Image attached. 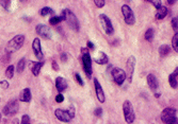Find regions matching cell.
<instances>
[{
    "instance_id": "obj_43",
    "label": "cell",
    "mask_w": 178,
    "mask_h": 124,
    "mask_svg": "<svg viewBox=\"0 0 178 124\" xmlns=\"http://www.w3.org/2000/svg\"><path fill=\"white\" fill-rule=\"evenodd\" d=\"M169 3L170 4H173V3H175V1H169Z\"/></svg>"
},
{
    "instance_id": "obj_22",
    "label": "cell",
    "mask_w": 178,
    "mask_h": 124,
    "mask_svg": "<svg viewBox=\"0 0 178 124\" xmlns=\"http://www.w3.org/2000/svg\"><path fill=\"white\" fill-rule=\"evenodd\" d=\"M169 53H170V47L167 45H162V46L159 47V54L161 57L167 56Z\"/></svg>"
},
{
    "instance_id": "obj_32",
    "label": "cell",
    "mask_w": 178,
    "mask_h": 124,
    "mask_svg": "<svg viewBox=\"0 0 178 124\" xmlns=\"http://www.w3.org/2000/svg\"><path fill=\"white\" fill-rule=\"evenodd\" d=\"M150 3L153 4L154 6H155L156 9H160L161 6H162V3H161V1H159V0H151Z\"/></svg>"
},
{
    "instance_id": "obj_8",
    "label": "cell",
    "mask_w": 178,
    "mask_h": 124,
    "mask_svg": "<svg viewBox=\"0 0 178 124\" xmlns=\"http://www.w3.org/2000/svg\"><path fill=\"white\" fill-rule=\"evenodd\" d=\"M134 67H136V57L134 56H129V58L126 62V78L128 80V83L132 82V76L134 73Z\"/></svg>"
},
{
    "instance_id": "obj_27",
    "label": "cell",
    "mask_w": 178,
    "mask_h": 124,
    "mask_svg": "<svg viewBox=\"0 0 178 124\" xmlns=\"http://www.w3.org/2000/svg\"><path fill=\"white\" fill-rule=\"evenodd\" d=\"M61 21H62L61 16H54V17H51L49 19V23L51 26H57L58 23H60Z\"/></svg>"
},
{
    "instance_id": "obj_9",
    "label": "cell",
    "mask_w": 178,
    "mask_h": 124,
    "mask_svg": "<svg viewBox=\"0 0 178 124\" xmlns=\"http://www.w3.org/2000/svg\"><path fill=\"white\" fill-rule=\"evenodd\" d=\"M111 74L114 82L119 86L123 85V83L126 81V73H125V71L121 68H113Z\"/></svg>"
},
{
    "instance_id": "obj_36",
    "label": "cell",
    "mask_w": 178,
    "mask_h": 124,
    "mask_svg": "<svg viewBox=\"0 0 178 124\" xmlns=\"http://www.w3.org/2000/svg\"><path fill=\"white\" fill-rule=\"evenodd\" d=\"M64 101V97L62 94H58L56 95V102L57 103H62V102Z\"/></svg>"
},
{
    "instance_id": "obj_20",
    "label": "cell",
    "mask_w": 178,
    "mask_h": 124,
    "mask_svg": "<svg viewBox=\"0 0 178 124\" xmlns=\"http://www.w3.org/2000/svg\"><path fill=\"white\" fill-rule=\"evenodd\" d=\"M31 98H32V95H31V90L29 88H25L19 95V100L21 102H25V103H29L31 101Z\"/></svg>"
},
{
    "instance_id": "obj_12",
    "label": "cell",
    "mask_w": 178,
    "mask_h": 124,
    "mask_svg": "<svg viewBox=\"0 0 178 124\" xmlns=\"http://www.w3.org/2000/svg\"><path fill=\"white\" fill-rule=\"evenodd\" d=\"M94 85H95V92H96V97H97V100L100 102V103H105L106 102V95L105 92H103V89L100 85L99 81L97 78H94Z\"/></svg>"
},
{
    "instance_id": "obj_13",
    "label": "cell",
    "mask_w": 178,
    "mask_h": 124,
    "mask_svg": "<svg viewBox=\"0 0 178 124\" xmlns=\"http://www.w3.org/2000/svg\"><path fill=\"white\" fill-rule=\"evenodd\" d=\"M54 116L57 117V119L61 122H65V123H68L72 121V118L68 116L66 110L64 109H61V108H57L54 110Z\"/></svg>"
},
{
    "instance_id": "obj_6",
    "label": "cell",
    "mask_w": 178,
    "mask_h": 124,
    "mask_svg": "<svg viewBox=\"0 0 178 124\" xmlns=\"http://www.w3.org/2000/svg\"><path fill=\"white\" fill-rule=\"evenodd\" d=\"M122 14L124 16V20L127 25L129 26H133L136 23V16H134L133 11L131 10V8L127 4H124L122 6Z\"/></svg>"
},
{
    "instance_id": "obj_26",
    "label": "cell",
    "mask_w": 178,
    "mask_h": 124,
    "mask_svg": "<svg viewBox=\"0 0 178 124\" xmlns=\"http://www.w3.org/2000/svg\"><path fill=\"white\" fill-rule=\"evenodd\" d=\"M25 65H26V59L25 58H20L17 64V72L21 73L25 69Z\"/></svg>"
},
{
    "instance_id": "obj_41",
    "label": "cell",
    "mask_w": 178,
    "mask_h": 124,
    "mask_svg": "<svg viewBox=\"0 0 178 124\" xmlns=\"http://www.w3.org/2000/svg\"><path fill=\"white\" fill-rule=\"evenodd\" d=\"M12 124H18V119H14Z\"/></svg>"
},
{
    "instance_id": "obj_38",
    "label": "cell",
    "mask_w": 178,
    "mask_h": 124,
    "mask_svg": "<svg viewBox=\"0 0 178 124\" xmlns=\"http://www.w3.org/2000/svg\"><path fill=\"white\" fill-rule=\"evenodd\" d=\"M52 69L54 71H59V65L57 64L56 61H52Z\"/></svg>"
},
{
    "instance_id": "obj_40",
    "label": "cell",
    "mask_w": 178,
    "mask_h": 124,
    "mask_svg": "<svg viewBox=\"0 0 178 124\" xmlns=\"http://www.w3.org/2000/svg\"><path fill=\"white\" fill-rule=\"evenodd\" d=\"M66 58H67L66 54H64V53H63V54H61V61H62V62H66V61H67Z\"/></svg>"
},
{
    "instance_id": "obj_1",
    "label": "cell",
    "mask_w": 178,
    "mask_h": 124,
    "mask_svg": "<svg viewBox=\"0 0 178 124\" xmlns=\"http://www.w3.org/2000/svg\"><path fill=\"white\" fill-rule=\"evenodd\" d=\"M61 18H62V21H66L67 25L69 26V28L73 29L74 31H76V32H78L79 31V21L78 19H77L76 15L73 13V12L71 11V10L68 9H65L62 11L61 13Z\"/></svg>"
},
{
    "instance_id": "obj_7",
    "label": "cell",
    "mask_w": 178,
    "mask_h": 124,
    "mask_svg": "<svg viewBox=\"0 0 178 124\" xmlns=\"http://www.w3.org/2000/svg\"><path fill=\"white\" fill-rule=\"evenodd\" d=\"M98 17H99V22L102 25V29L105 30L106 34L112 35L114 33V28H113L112 21L110 20V18L107 15H105V14H100Z\"/></svg>"
},
{
    "instance_id": "obj_19",
    "label": "cell",
    "mask_w": 178,
    "mask_h": 124,
    "mask_svg": "<svg viewBox=\"0 0 178 124\" xmlns=\"http://www.w3.org/2000/svg\"><path fill=\"white\" fill-rule=\"evenodd\" d=\"M178 68L175 69V71L173 73H171L170 76H169V83L171 85V87L173 88V89H176L177 88V85H178Z\"/></svg>"
},
{
    "instance_id": "obj_42",
    "label": "cell",
    "mask_w": 178,
    "mask_h": 124,
    "mask_svg": "<svg viewBox=\"0 0 178 124\" xmlns=\"http://www.w3.org/2000/svg\"><path fill=\"white\" fill-rule=\"evenodd\" d=\"M160 95H161V94H160V92H156L155 97H156V98H159V97H160Z\"/></svg>"
},
{
    "instance_id": "obj_16",
    "label": "cell",
    "mask_w": 178,
    "mask_h": 124,
    "mask_svg": "<svg viewBox=\"0 0 178 124\" xmlns=\"http://www.w3.org/2000/svg\"><path fill=\"white\" fill-rule=\"evenodd\" d=\"M44 66V62L41 61V62H30L29 63V67H30V70L32 71L33 75L37 76L41 72V69L42 67Z\"/></svg>"
},
{
    "instance_id": "obj_25",
    "label": "cell",
    "mask_w": 178,
    "mask_h": 124,
    "mask_svg": "<svg viewBox=\"0 0 178 124\" xmlns=\"http://www.w3.org/2000/svg\"><path fill=\"white\" fill-rule=\"evenodd\" d=\"M14 70H15V67L13 65H10L8 68L6 69V76L8 78H12L14 76Z\"/></svg>"
},
{
    "instance_id": "obj_23",
    "label": "cell",
    "mask_w": 178,
    "mask_h": 124,
    "mask_svg": "<svg viewBox=\"0 0 178 124\" xmlns=\"http://www.w3.org/2000/svg\"><path fill=\"white\" fill-rule=\"evenodd\" d=\"M154 35H155V31H154V29H147V31L145 32V35H144V37H145V39L147 40V42H151L154 38Z\"/></svg>"
},
{
    "instance_id": "obj_30",
    "label": "cell",
    "mask_w": 178,
    "mask_h": 124,
    "mask_svg": "<svg viewBox=\"0 0 178 124\" xmlns=\"http://www.w3.org/2000/svg\"><path fill=\"white\" fill-rule=\"evenodd\" d=\"M20 124H31V121H30V117L28 114H24L21 117V121H20Z\"/></svg>"
},
{
    "instance_id": "obj_37",
    "label": "cell",
    "mask_w": 178,
    "mask_h": 124,
    "mask_svg": "<svg viewBox=\"0 0 178 124\" xmlns=\"http://www.w3.org/2000/svg\"><path fill=\"white\" fill-rule=\"evenodd\" d=\"M94 114H95L96 117H102V108H96L95 111H94Z\"/></svg>"
},
{
    "instance_id": "obj_3",
    "label": "cell",
    "mask_w": 178,
    "mask_h": 124,
    "mask_svg": "<svg viewBox=\"0 0 178 124\" xmlns=\"http://www.w3.org/2000/svg\"><path fill=\"white\" fill-rule=\"evenodd\" d=\"M160 119L164 124H178L177 120V109L175 108H164L160 114Z\"/></svg>"
},
{
    "instance_id": "obj_31",
    "label": "cell",
    "mask_w": 178,
    "mask_h": 124,
    "mask_svg": "<svg viewBox=\"0 0 178 124\" xmlns=\"http://www.w3.org/2000/svg\"><path fill=\"white\" fill-rule=\"evenodd\" d=\"M67 114H68V116L71 117L72 119L75 117V107H74V105H71V106L68 107V110H66Z\"/></svg>"
},
{
    "instance_id": "obj_34",
    "label": "cell",
    "mask_w": 178,
    "mask_h": 124,
    "mask_svg": "<svg viewBox=\"0 0 178 124\" xmlns=\"http://www.w3.org/2000/svg\"><path fill=\"white\" fill-rule=\"evenodd\" d=\"M0 87L2 88V89H8L9 88V82L6 80H2L0 81Z\"/></svg>"
},
{
    "instance_id": "obj_39",
    "label": "cell",
    "mask_w": 178,
    "mask_h": 124,
    "mask_svg": "<svg viewBox=\"0 0 178 124\" xmlns=\"http://www.w3.org/2000/svg\"><path fill=\"white\" fill-rule=\"evenodd\" d=\"M86 45H88V48H86L88 50H94V49H95V46H94V44L92 42H88V44H86Z\"/></svg>"
},
{
    "instance_id": "obj_18",
    "label": "cell",
    "mask_w": 178,
    "mask_h": 124,
    "mask_svg": "<svg viewBox=\"0 0 178 124\" xmlns=\"http://www.w3.org/2000/svg\"><path fill=\"white\" fill-rule=\"evenodd\" d=\"M147 84L153 91H156L157 88L159 87V81H158V78H156L155 75L150 73V74L147 75Z\"/></svg>"
},
{
    "instance_id": "obj_28",
    "label": "cell",
    "mask_w": 178,
    "mask_h": 124,
    "mask_svg": "<svg viewBox=\"0 0 178 124\" xmlns=\"http://www.w3.org/2000/svg\"><path fill=\"white\" fill-rule=\"evenodd\" d=\"M172 47L174 51H178V34H175L172 38Z\"/></svg>"
},
{
    "instance_id": "obj_10",
    "label": "cell",
    "mask_w": 178,
    "mask_h": 124,
    "mask_svg": "<svg viewBox=\"0 0 178 124\" xmlns=\"http://www.w3.org/2000/svg\"><path fill=\"white\" fill-rule=\"evenodd\" d=\"M19 109V105H18V102L16 100H12L10 101L6 106L3 107V114L4 116H14L16 113L18 111Z\"/></svg>"
},
{
    "instance_id": "obj_29",
    "label": "cell",
    "mask_w": 178,
    "mask_h": 124,
    "mask_svg": "<svg viewBox=\"0 0 178 124\" xmlns=\"http://www.w3.org/2000/svg\"><path fill=\"white\" fill-rule=\"evenodd\" d=\"M172 28L174 30L175 34L178 33V18L177 17H174L172 19Z\"/></svg>"
},
{
    "instance_id": "obj_35",
    "label": "cell",
    "mask_w": 178,
    "mask_h": 124,
    "mask_svg": "<svg viewBox=\"0 0 178 124\" xmlns=\"http://www.w3.org/2000/svg\"><path fill=\"white\" fill-rule=\"evenodd\" d=\"M75 78H76L77 83H78L79 85H80V86H83V80H82V78H81L79 73H75Z\"/></svg>"
},
{
    "instance_id": "obj_21",
    "label": "cell",
    "mask_w": 178,
    "mask_h": 124,
    "mask_svg": "<svg viewBox=\"0 0 178 124\" xmlns=\"http://www.w3.org/2000/svg\"><path fill=\"white\" fill-rule=\"evenodd\" d=\"M167 6H161L160 9L157 10V13H156V18L158 19V20H162L164 17H167Z\"/></svg>"
},
{
    "instance_id": "obj_15",
    "label": "cell",
    "mask_w": 178,
    "mask_h": 124,
    "mask_svg": "<svg viewBox=\"0 0 178 124\" xmlns=\"http://www.w3.org/2000/svg\"><path fill=\"white\" fill-rule=\"evenodd\" d=\"M93 59L98 65H106V64H108V62H109V57L102 51H98L97 53L95 54V56L93 57Z\"/></svg>"
},
{
    "instance_id": "obj_5",
    "label": "cell",
    "mask_w": 178,
    "mask_h": 124,
    "mask_svg": "<svg viewBox=\"0 0 178 124\" xmlns=\"http://www.w3.org/2000/svg\"><path fill=\"white\" fill-rule=\"evenodd\" d=\"M123 114H124V118L127 124H132L136 120V114H134V109L132 106L131 102L126 100L123 103Z\"/></svg>"
},
{
    "instance_id": "obj_14",
    "label": "cell",
    "mask_w": 178,
    "mask_h": 124,
    "mask_svg": "<svg viewBox=\"0 0 178 124\" xmlns=\"http://www.w3.org/2000/svg\"><path fill=\"white\" fill-rule=\"evenodd\" d=\"M35 30H37V34H40V36H42L44 38L51 37V31H50V29L48 28V26H46V25H37Z\"/></svg>"
},
{
    "instance_id": "obj_24",
    "label": "cell",
    "mask_w": 178,
    "mask_h": 124,
    "mask_svg": "<svg viewBox=\"0 0 178 124\" xmlns=\"http://www.w3.org/2000/svg\"><path fill=\"white\" fill-rule=\"evenodd\" d=\"M41 15L42 16H47V15H54V10L49 6H44L41 10Z\"/></svg>"
},
{
    "instance_id": "obj_44",
    "label": "cell",
    "mask_w": 178,
    "mask_h": 124,
    "mask_svg": "<svg viewBox=\"0 0 178 124\" xmlns=\"http://www.w3.org/2000/svg\"><path fill=\"white\" fill-rule=\"evenodd\" d=\"M0 122H1V113H0Z\"/></svg>"
},
{
    "instance_id": "obj_4",
    "label": "cell",
    "mask_w": 178,
    "mask_h": 124,
    "mask_svg": "<svg viewBox=\"0 0 178 124\" xmlns=\"http://www.w3.org/2000/svg\"><path fill=\"white\" fill-rule=\"evenodd\" d=\"M24 42H25V36H24V35H16V36H14L8 44H7L6 51L8 52V53L16 52L17 50H19L23 47Z\"/></svg>"
},
{
    "instance_id": "obj_33",
    "label": "cell",
    "mask_w": 178,
    "mask_h": 124,
    "mask_svg": "<svg viewBox=\"0 0 178 124\" xmlns=\"http://www.w3.org/2000/svg\"><path fill=\"white\" fill-rule=\"evenodd\" d=\"M94 3H95V6H97V8L102 9V8H103V6H105L106 2L103 1V0H95V1H94Z\"/></svg>"
},
{
    "instance_id": "obj_2",
    "label": "cell",
    "mask_w": 178,
    "mask_h": 124,
    "mask_svg": "<svg viewBox=\"0 0 178 124\" xmlns=\"http://www.w3.org/2000/svg\"><path fill=\"white\" fill-rule=\"evenodd\" d=\"M81 59H82V66H83V70H85L86 76L89 78L92 76L93 74V70H92V57H91L90 51H89L86 48H82L81 49Z\"/></svg>"
},
{
    "instance_id": "obj_17",
    "label": "cell",
    "mask_w": 178,
    "mask_h": 124,
    "mask_svg": "<svg viewBox=\"0 0 178 124\" xmlns=\"http://www.w3.org/2000/svg\"><path fill=\"white\" fill-rule=\"evenodd\" d=\"M56 88H57V90H58L59 94L63 92L64 90L67 88V82H66L65 78H62V76H58V78H56Z\"/></svg>"
},
{
    "instance_id": "obj_11",
    "label": "cell",
    "mask_w": 178,
    "mask_h": 124,
    "mask_svg": "<svg viewBox=\"0 0 178 124\" xmlns=\"http://www.w3.org/2000/svg\"><path fill=\"white\" fill-rule=\"evenodd\" d=\"M32 49H33V52H34L35 57L38 59V62L42 61L43 57H44V53H43L42 45H41V40H40V38H38V37H35L34 39H33Z\"/></svg>"
}]
</instances>
